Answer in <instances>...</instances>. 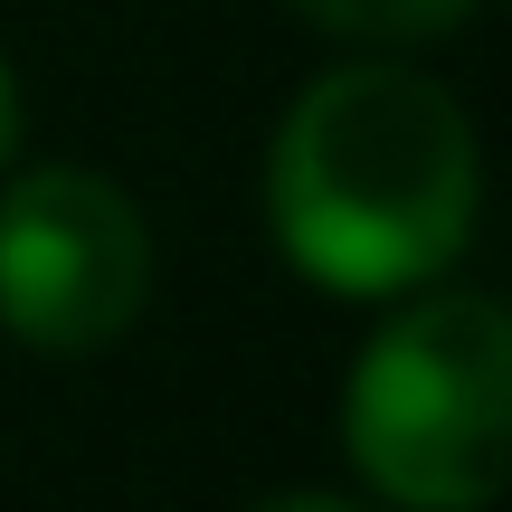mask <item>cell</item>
Returning a JSON list of instances; mask_svg holds the SVG:
<instances>
[{"mask_svg": "<svg viewBox=\"0 0 512 512\" xmlns=\"http://www.w3.org/2000/svg\"><path fill=\"white\" fill-rule=\"evenodd\" d=\"M152 294V228L105 171L38 162L0 190V332L48 361L124 342Z\"/></svg>", "mask_w": 512, "mask_h": 512, "instance_id": "obj_3", "label": "cell"}, {"mask_svg": "<svg viewBox=\"0 0 512 512\" xmlns=\"http://www.w3.org/2000/svg\"><path fill=\"white\" fill-rule=\"evenodd\" d=\"M342 456L399 512H494L512 494V304L408 294L342 380Z\"/></svg>", "mask_w": 512, "mask_h": 512, "instance_id": "obj_2", "label": "cell"}, {"mask_svg": "<svg viewBox=\"0 0 512 512\" xmlns=\"http://www.w3.org/2000/svg\"><path fill=\"white\" fill-rule=\"evenodd\" d=\"M256 512H361V503H342V494H275V503H256Z\"/></svg>", "mask_w": 512, "mask_h": 512, "instance_id": "obj_6", "label": "cell"}, {"mask_svg": "<svg viewBox=\"0 0 512 512\" xmlns=\"http://www.w3.org/2000/svg\"><path fill=\"white\" fill-rule=\"evenodd\" d=\"M294 19L332 38H370V48H408V38H446L475 19V0H285Z\"/></svg>", "mask_w": 512, "mask_h": 512, "instance_id": "obj_4", "label": "cell"}, {"mask_svg": "<svg viewBox=\"0 0 512 512\" xmlns=\"http://www.w3.org/2000/svg\"><path fill=\"white\" fill-rule=\"evenodd\" d=\"M10 152H19V76L0 57V171H10Z\"/></svg>", "mask_w": 512, "mask_h": 512, "instance_id": "obj_5", "label": "cell"}, {"mask_svg": "<svg viewBox=\"0 0 512 512\" xmlns=\"http://www.w3.org/2000/svg\"><path fill=\"white\" fill-rule=\"evenodd\" d=\"M484 143L408 57L323 67L266 143V228L313 294L389 304L475 247Z\"/></svg>", "mask_w": 512, "mask_h": 512, "instance_id": "obj_1", "label": "cell"}]
</instances>
